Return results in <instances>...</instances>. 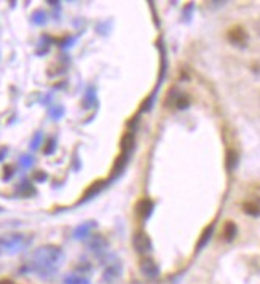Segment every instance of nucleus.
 <instances>
[{
  "mask_svg": "<svg viewBox=\"0 0 260 284\" xmlns=\"http://www.w3.org/2000/svg\"><path fill=\"white\" fill-rule=\"evenodd\" d=\"M64 262V251L55 244H45L37 248L29 260V270L39 275L40 278L48 280L58 272Z\"/></svg>",
  "mask_w": 260,
  "mask_h": 284,
  "instance_id": "f257e3e1",
  "label": "nucleus"
},
{
  "mask_svg": "<svg viewBox=\"0 0 260 284\" xmlns=\"http://www.w3.org/2000/svg\"><path fill=\"white\" fill-rule=\"evenodd\" d=\"M32 241L34 236L27 233H5L0 236V252L18 254V252L29 248Z\"/></svg>",
  "mask_w": 260,
  "mask_h": 284,
  "instance_id": "f03ea898",
  "label": "nucleus"
},
{
  "mask_svg": "<svg viewBox=\"0 0 260 284\" xmlns=\"http://www.w3.org/2000/svg\"><path fill=\"white\" fill-rule=\"evenodd\" d=\"M139 272L142 273L144 278H147L149 281H155L160 278V275H162L160 265L152 257H142L139 260Z\"/></svg>",
  "mask_w": 260,
  "mask_h": 284,
  "instance_id": "7ed1b4c3",
  "label": "nucleus"
},
{
  "mask_svg": "<svg viewBox=\"0 0 260 284\" xmlns=\"http://www.w3.org/2000/svg\"><path fill=\"white\" fill-rule=\"evenodd\" d=\"M133 248L139 256H147L152 252V240L150 236L142 232V230H137L134 232L133 236Z\"/></svg>",
  "mask_w": 260,
  "mask_h": 284,
  "instance_id": "20e7f679",
  "label": "nucleus"
},
{
  "mask_svg": "<svg viewBox=\"0 0 260 284\" xmlns=\"http://www.w3.org/2000/svg\"><path fill=\"white\" fill-rule=\"evenodd\" d=\"M227 38L230 40L232 45H235V47H246V43L249 40V35L246 32V29H244L243 26H233L232 29H228L227 32Z\"/></svg>",
  "mask_w": 260,
  "mask_h": 284,
  "instance_id": "39448f33",
  "label": "nucleus"
},
{
  "mask_svg": "<svg viewBox=\"0 0 260 284\" xmlns=\"http://www.w3.org/2000/svg\"><path fill=\"white\" fill-rule=\"evenodd\" d=\"M121 272H123V265H121L118 259H113V260H110V264L105 267L102 280L107 284H113L115 281H118V278L121 276Z\"/></svg>",
  "mask_w": 260,
  "mask_h": 284,
  "instance_id": "423d86ee",
  "label": "nucleus"
},
{
  "mask_svg": "<svg viewBox=\"0 0 260 284\" xmlns=\"http://www.w3.org/2000/svg\"><path fill=\"white\" fill-rule=\"evenodd\" d=\"M154 209H155V203L152 201V199H149V198L139 199V201H137V204L134 206L136 216L139 217L142 222H145V220L150 219V216L154 214Z\"/></svg>",
  "mask_w": 260,
  "mask_h": 284,
  "instance_id": "0eeeda50",
  "label": "nucleus"
},
{
  "mask_svg": "<svg viewBox=\"0 0 260 284\" xmlns=\"http://www.w3.org/2000/svg\"><path fill=\"white\" fill-rule=\"evenodd\" d=\"M214 232H216V222H211L208 227H204V230L201 232L200 238L196 241V246H195V254H200V252L208 246L209 241L212 240Z\"/></svg>",
  "mask_w": 260,
  "mask_h": 284,
  "instance_id": "6e6552de",
  "label": "nucleus"
},
{
  "mask_svg": "<svg viewBox=\"0 0 260 284\" xmlns=\"http://www.w3.org/2000/svg\"><path fill=\"white\" fill-rule=\"evenodd\" d=\"M129 157H131V155H128V153H120V155H118V158L115 160V163H113V168H112L110 182L115 181V179H118L120 176L125 173L126 166H128V163H129Z\"/></svg>",
  "mask_w": 260,
  "mask_h": 284,
  "instance_id": "1a4fd4ad",
  "label": "nucleus"
},
{
  "mask_svg": "<svg viewBox=\"0 0 260 284\" xmlns=\"http://www.w3.org/2000/svg\"><path fill=\"white\" fill-rule=\"evenodd\" d=\"M96 222L94 220H88V222H83V224L77 225L74 228L72 232V236L75 238V240H87V238L91 235V232H93V228H96Z\"/></svg>",
  "mask_w": 260,
  "mask_h": 284,
  "instance_id": "9d476101",
  "label": "nucleus"
},
{
  "mask_svg": "<svg viewBox=\"0 0 260 284\" xmlns=\"http://www.w3.org/2000/svg\"><path fill=\"white\" fill-rule=\"evenodd\" d=\"M104 187H105V182H104V181H96V182H93V184H91V186L85 190V193H83V196L80 198L79 204H83V203L89 201V199H93L94 196H97V195L102 191Z\"/></svg>",
  "mask_w": 260,
  "mask_h": 284,
  "instance_id": "9b49d317",
  "label": "nucleus"
},
{
  "mask_svg": "<svg viewBox=\"0 0 260 284\" xmlns=\"http://www.w3.org/2000/svg\"><path fill=\"white\" fill-rule=\"evenodd\" d=\"M134 147H136V137H134L133 131H128V133H125L123 136H121V141H120L121 153H128V155H131Z\"/></svg>",
  "mask_w": 260,
  "mask_h": 284,
  "instance_id": "f8f14e48",
  "label": "nucleus"
},
{
  "mask_svg": "<svg viewBox=\"0 0 260 284\" xmlns=\"http://www.w3.org/2000/svg\"><path fill=\"white\" fill-rule=\"evenodd\" d=\"M88 248H89V251H93L96 256H101L102 252L109 248V243H107V240L104 236H101V235H94L93 236V240L89 241V244H88Z\"/></svg>",
  "mask_w": 260,
  "mask_h": 284,
  "instance_id": "ddd939ff",
  "label": "nucleus"
},
{
  "mask_svg": "<svg viewBox=\"0 0 260 284\" xmlns=\"http://www.w3.org/2000/svg\"><path fill=\"white\" fill-rule=\"evenodd\" d=\"M240 165V153L236 152L235 149H228L227 150V155H225V168L228 173H235L236 168Z\"/></svg>",
  "mask_w": 260,
  "mask_h": 284,
  "instance_id": "4468645a",
  "label": "nucleus"
},
{
  "mask_svg": "<svg viewBox=\"0 0 260 284\" xmlns=\"http://www.w3.org/2000/svg\"><path fill=\"white\" fill-rule=\"evenodd\" d=\"M236 235H238V227H236V224L233 220H228L225 222L224 225V230H222V238H224L225 243H232Z\"/></svg>",
  "mask_w": 260,
  "mask_h": 284,
  "instance_id": "2eb2a0df",
  "label": "nucleus"
},
{
  "mask_svg": "<svg viewBox=\"0 0 260 284\" xmlns=\"http://www.w3.org/2000/svg\"><path fill=\"white\" fill-rule=\"evenodd\" d=\"M97 104V96H96V88L91 85L87 88L85 91V96H83V107L85 109H91Z\"/></svg>",
  "mask_w": 260,
  "mask_h": 284,
  "instance_id": "dca6fc26",
  "label": "nucleus"
},
{
  "mask_svg": "<svg viewBox=\"0 0 260 284\" xmlns=\"http://www.w3.org/2000/svg\"><path fill=\"white\" fill-rule=\"evenodd\" d=\"M63 284H89V280H88V276L85 275H80L77 272H74L71 275H67Z\"/></svg>",
  "mask_w": 260,
  "mask_h": 284,
  "instance_id": "f3484780",
  "label": "nucleus"
},
{
  "mask_svg": "<svg viewBox=\"0 0 260 284\" xmlns=\"http://www.w3.org/2000/svg\"><path fill=\"white\" fill-rule=\"evenodd\" d=\"M16 191L21 195V196H32V195H35L37 193V190L34 189V186L32 184H30L29 181H22V182H19V186L16 187Z\"/></svg>",
  "mask_w": 260,
  "mask_h": 284,
  "instance_id": "a211bd4d",
  "label": "nucleus"
},
{
  "mask_svg": "<svg viewBox=\"0 0 260 284\" xmlns=\"http://www.w3.org/2000/svg\"><path fill=\"white\" fill-rule=\"evenodd\" d=\"M243 211L252 217H259L260 216V204L256 201H244L243 203Z\"/></svg>",
  "mask_w": 260,
  "mask_h": 284,
  "instance_id": "6ab92c4d",
  "label": "nucleus"
},
{
  "mask_svg": "<svg viewBox=\"0 0 260 284\" xmlns=\"http://www.w3.org/2000/svg\"><path fill=\"white\" fill-rule=\"evenodd\" d=\"M30 21H32V24H35V26H45L48 21V14L43 10H35L32 14H30Z\"/></svg>",
  "mask_w": 260,
  "mask_h": 284,
  "instance_id": "aec40b11",
  "label": "nucleus"
},
{
  "mask_svg": "<svg viewBox=\"0 0 260 284\" xmlns=\"http://www.w3.org/2000/svg\"><path fill=\"white\" fill-rule=\"evenodd\" d=\"M158 88H160V87H157V88L154 90V93H152L149 97H145V101L141 104V109H139L141 113H144V112H150V110H152V107H154L155 99H157V91H158Z\"/></svg>",
  "mask_w": 260,
  "mask_h": 284,
  "instance_id": "412c9836",
  "label": "nucleus"
},
{
  "mask_svg": "<svg viewBox=\"0 0 260 284\" xmlns=\"http://www.w3.org/2000/svg\"><path fill=\"white\" fill-rule=\"evenodd\" d=\"M64 113H66V110H64V107H63V105H51L50 109H48L50 118H51V120H55V121H58V120L63 118V117H64Z\"/></svg>",
  "mask_w": 260,
  "mask_h": 284,
  "instance_id": "4be33fe9",
  "label": "nucleus"
},
{
  "mask_svg": "<svg viewBox=\"0 0 260 284\" xmlns=\"http://www.w3.org/2000/svg\"><path fill=\"white\" fill-rule=\"evenodd\" d=\"M18 163H19V166L22 168V170H30V168L34 166L35 160H34L32 155H21L19 160H18Z\"/></svg>",
  "mask_w": 260,
  "mask_h": 284,
  "instance_id": "5701e85b",
  "label": "nucleus"
},
{
  "mask_svg": "<svg viewBox=\"0 0 260 284\" xmlns=\"http://www.w3.org/2000/svg\"><path fill=\"white\" fill-rule=\"evenodd\" d=\"M56 152V137H48L47 142H45L43 153L45 155H53Z\"/></svg>",
  "mask_w": 260,
  "mask_h": 284,
  "instance_id": "b1692460",
  "label": "nucleus"
},
{
  "mask_svg": "<svg viewBox=\"0 0 260 284\" xmlns=\"http://www.w3.org/2000/svg\"><path fill=\"white\" fill-rule=\"evenodd\" d=\"M42 144H43V133L37 131L32 137V141H30V150H39Z\"/></svg>",
  "mask_w": 260,
  "mask_h": 284,
  "instance_id": "393cba45",
  "label": "nucleus"
},
{
  "mask_svg": "<svg viewBox=\"0 0 260 284\" xmlns=\"http://www.w3.org/2000/svg\"><path fill=\"white\" fill-rule=\"evenodd\" d=\"M193 10H195V3H187V6L182 11V21L183 22H190V21H192Z\"/></svg>",
  "mask_w": 260,
  "mask_h": 284,
  "instance_id": "a878e982",
  "label": "nucleus"
},
{
  "mask_svg": "<svg viewBox=\"0 0 260 284\" xmlns=\"http://www.w3.org/2000/svg\"><path fill=\"white\" fill-rule=\"evenodd\" d=\"M14 173H16V171H14V168H13L11 165L5 166V168H3V176H2V179H3L5 182H6V181H11V178L14 176Z\"/></svg>",
  "mask_w": 260,
  "mask_h": 284,
  "instance_id": "bb28decb",
  "label": "nucleus"
},
{
  "mask_svg": "<svg viewBox=\"0 0 260 284\" xmlns=\"http://www.w3.org/2000/svg\"><path fill=\"white\" fill-rule=\"evenodd\" d=\"M32 179H34V182L40 184V182H45V181L48 179V174L45 173V171H35L34 176H32Z\"/></svg>",
  "mask_w": 260,
  "mask_h": 284,
  "instance_id": "cd10ccee",
  "label": "nucleus"
},
{
  "mask_svg": "<svg viewBox=\"0 0 260 284\" xmlns=\"http://www.w3.org/2000/svg\"><path fill=\"white\" fill-rule=\"evenodd\" d=\"M74 42H75V38H66V40H63L59 43V47L61 48H69V47H72Z\"/></svg>",
  "mask_w": 260,
  "mask_h": 284,
  "instance_id": "c85d7f7f",
  "label": "nucleus"
},
{
  "mask_svg": "<svg viewBox=\"0 0 260 284\" xmlns=\"http://www.w3.org/2000/svg\"><path fill=\"white\" fill-rule=\"evenodd\" d=\"M8 155V147H0V161H3L5 160V157Z\"/></svg>",
  "mask_w": 260,
  "mask_h": 284,
  "instance_id": "c756f323",
  "label": "nucleus"
},
{
  "mask_svg": "<svg viewBox=\"0 0 260 284\" xmlns=\"http://www.w3.org/2000/svg\"><path fill=\"white\" fill-rule=\"evenodd\" d=\"M0 284H14V283L10 281V280H2V281H0Z\"/></svg>",
  "mask_w": 260,
  "mask_h": 284,
  "instance_id": "7c9ffc66",
  "label": "nucleus"
},
{
  "mask_svg": "<svg viewBox=\"0 0 260 284\" xmlns=\"http://www.w3.org/2000/svg\"><path fill=\"white\" fill-rule=\"evenodd\" d=\"M131 284H142V283H141V281H137V280H133Z\"/></svg>",
  "mask_w": 260,
  "mask_h": 284,
  "instance_id": "2f4dec72",
  "label": "nucleus"
},
{
  "mask_svg": "<svg viewBox=\"0 0 260 284\" xmlns=\"http://www.w3.org/2000/svg\"><path fill=\"white\" fill-rule=\"evenodd\" d=\"M3 211V208H2V206H0V212H2Z\"/></svg>",
  "mask_w": 260,
  "mask_h": 284,
  "instance_id": "473e14b6",
  "label": "nucleus"
}]
</instances>
